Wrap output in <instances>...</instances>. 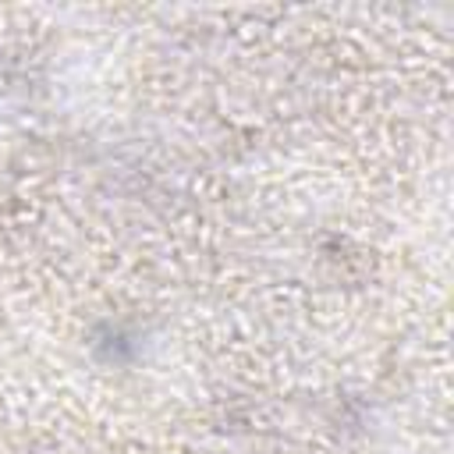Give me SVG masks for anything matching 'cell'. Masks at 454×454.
<instances>
[]
</instances>
